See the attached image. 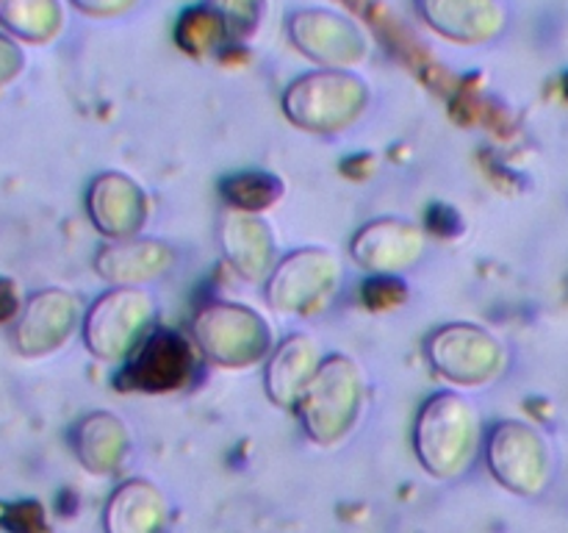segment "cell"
Wrapping results in <instances>:
<instances>
[{
	"mask_svg": "<svg viewBox=\"0 0 568 533\" xmlns=\"http://www.w3.org/2000/svg\"><path fill=\"white\" fill-rule=\"evenodd\" d=\"M369 383L353 355H325L320 372L300 394L294 414L305 436L320 447H338L353 436L364 416Z\"/></svg>",
	"mask_w": 568,
	"mask_h": 533,
	"instance_id": "obj_2",
	"label": "cell"
},
{
	"mask_svg": "<svg viewBox=\"0 0 568 533\" xmlns=\"http://www.w3.org/2000/svg\"><path fill=\"white\" fill-rule=\"evenodd\" d=\"M170 500L148 477H128L111 492L103 509V533H166Z\"/></svg>",
	"mask_w": 568,
	"mask_h": 533,
	"instance_id": "obj_19",
	"label": "cell"
},
{
	"mask_svg": "<svg viewBox=\"0 0 568 533\" xmlns=\"http://www.w3.org/2000/svg\"><path fill=\"white\" fill-rule=\"evenodd\" d=\"M433 372L458 389H483L497 383L510 366L503 339L475 322H447L425 339Z\"/></svg>",
	"mask_w": 568,
	"mask_h": 533,
	"instance_id": "obj_6",
	"label": "cell"
},
{
	"mask_svg": "<svg viewBox=\"0 0 568 533\" xmlns=\"http://www.w3.org/2000/svg\"><path fill=\"white\" fill-rule=\"evenodd\" d=\"M178 264V250L164 239L133 237L105 242L94 253V272L109 286H148L170 275Z\"/></svg>",
	"mask_w": 568,
	"mask_h": 533,
	"instance_id": "obj_16",
	"label": "cell"
},
{
	"mask_svg": "<svg viewBox=\"0 0 568 533\" xmlns=\"http://www.w3.org/2000/svg\"><path fill=\"white\" fill-rule=\"evenodd\" d=\"M422 22L455 44H491L508 31L503 0H416Z\"/></svg>",
	"mask_w": 568,
	"mask_h": 533,
	"instance_id": "obj_15",
	"label": "cell"
},
{
	"mask_svg": "<svg viewBox=\"0 0 568 533\" xmlns=\"http://www.w3.org/2000/svg\"><path fill=\"white\" fill-rule=\"evenodd\" d=\"M286 33L294 48L325 70H353L369 56V37L353 17L342 11L305 6L286 20Z\"/></svg>",
	"mask_w": 568,
	"mask_h": 533,
	"instance_id": "obj_9",
	"label": "cell"
},
{
	"mask_svg": "<svg viewBox=\"0 0 568 533\" xmlns=\"http://www.w3.org/2000/svg\"><path fill=\"white\" fill-rule=\"evenodd\" d=\"M200 364L203 355L192 336L155 328L148 342L133 353V359L122 364L120 386L148 394L181 392L194 383Z\"/></svg>",
	"mask_w": 568,
	"mask_h": 533,
	"instance_id": "obj_11",
	"label": "cell"
},
{
	"mask_svg": "<svg viewBox=\"0 0 568 533\" xmlns=\"http://www.w3.org/2000/svg\"><path fill=\"white\" fill-rule=\"evenodd\" d=\"M131 431L111 411H89L70 428V447L78 464L98 477L116 475L131 455Z\"/></svg>",
	"mask_w": 568,
	"mask_h": 533,
	"instance_id": "obj_17",
	"label": "cell"
},
{
	"mask_svg": "<svg viewBox=\"0 0 568 533\" xmlns=\"http://www.w3.org/2000/svg\"><path fill=\"white\" fill-rule=\"evenodd\" d=\"M61 0H0V31L22 44H48L64 31Z\"/></svg>",
	"mask_w": 568,
	"mask_h": 533,
	"instance_id": "obj_20",
	"label": "cell"
},
{
	"mask_svg": "<svg viewBox=\"0 0 568 533\" xmlns=\"http://www.w3.org/2000/svg\"><path fill=\"white\" fill-rule=\"evenodd\" d=\"M486 425L475 400L442 389L422 403L414 422V453L436 481H455L475 466L486 447Z\"/></svg>",
	"mask_w": 568,
	"mask_h": 533,
	"instance_id": "obj_1",
	"label": "cell"
},
{
	"mask_svg": "<svg viewBox=\"0 0 568 533\" xmlns=\"http://www.w3.org/2000/svg\"><path fill=\"white\" fill-rule=\"evenodd\" d=\"M322 361H325L322 344L311 333H292L277 342L264 366V386L272 403L281 409H294L300 394L320 372Z\"/></svg>",
	"mask_w": 568,
	"mask_h": 533,
	"instance_id": "obj_18",
	"label": "cell"
},
{
	"mask_svg": "<svg viewBox=\"0 0 568 533\" xmlns=\"http://www.w3.org/2000/svg\"><path fill=\"white\" fill-rule=\"evenodd\" d=\"M283 192L286 189H283L281 178L272 172H239L220 183V194L225 198L227 209L250 211V214L272 209L283 198Z\"/></svg>",
	"mask_w": 568,
	"mask_h": 533,
	"instance_id": "obj_22",
	"label": "cell"
},
{
	"mask_svg": "<svg viewBox=\"0 0 568 533\" xmlns=\"http://www.w3.org/2000/svg\"><path fill=\"white\" fill-rule=\"evenodd\" d=\"M483 455L494 481L519 497H541L555 477V455L547 436L525 420L494 422Z\"/></svg>",
	"mask_w": 568,
	"mask_h": 533,
	"instance_id": "obj_8",
	"label": "cell"
},
{
	"mask_svg": "<svg viewBox=\"0 0 568 533\" xmlns=\"http://www.w3.org/2000/svg\"><path fill=\"white\" fill-rule=\"evenodd\" d=\"M22 70H26V50L20 48L14 37L0 31V89L17 81Z\"/></svg>",
	"mask_w": 568,
	"mask_h": 533,
	"instance_id": "obj_26",
	"label": "cell"
},
{
	"mask_svg": "<svg viewBox=\"0 0 568 533\" xmlns=\"http://www.w3.org/2000/svg\"><path fill=\"white\" fill-rule=\"evenodd\" d=\"M225 20L233 42H247L266 17V0H203Z\"/></svg>",
	"mask_w": 568,
	"mask_h": 533,
	"instance_id": "obj_23",
	"label": "cell"
},
{
	"mask_svg": "<svg viewBox=\"0 0 568 533\" xmlns=\"http://www.w3.org/2000/svg\"><path fill=\"white\" fill-rule=\"evenodd\" d=\"M83 314L87 309L81 305V298L70 289H39L22 303L11 328V344L22 359H44L59 353L81 331Z\"/></svg>",
	"mask_w": 568,
	"mask_h": 533,
	"instance_id": "obj_10",
	"label": "cell"
},
{
	"mask_svg": "<svg viewBox=\"0 0 568 533\" xmlns=\"http://www.w3.org/2000/svg\"><path fill=\"white\" fill-rule=\"evenodd\" d=\"M408 298V286L399 275H375L364 286V303L372 311H388L397 309Z\"/></svg>",
	"mask_w": 568,
	"mask_h": 533,
	"instance_id": "obj_24",
	"label": "cell"
},
{
	"mask_svg": "<svg viewBox=\"0 0 568 533\" xmlns=\"http://www.w3.org/2000/svg\"><path fill=\"white\" fill-rule=\"evenodd\" d=\"M427 253V233L403 217L369 220L349 239V255L372 275H403Z\"/></svg>",
	"mask_w": 568,
	"mask_h": 533,
	"instance_id": "obj_12",
	"label": "cell"
},
{
	"mask_svg": "<svg viewBox=\"0 0 568 533\" xmlns=\"http://www.w3.org/2000/svg\"><path fill=\"white\" fill-rule=\"evenodd\" d=\"M22 303H26V300H20L17 283L11 281V278H0V325L9 320H17Z\"/></svg>",
	"mask_w": 568,
	"mask_h": 533,
	"instance_id": "obj_28",
	"label": "cell"
},
{
	"mask_svg": "<svg viewBox=\"0 0 568 533\" xmlns=\"http://www.w3.org/2000/svg\"><path fill=\"white\" fill-rule=\"evenodd\" d=\"M372 103V89L355 70H311L283 92V114L300 131L338 137L349 131Z\"/></svg>",
	"mask_w": 568,
	"mask_h": 533,
	"instance_id": "obj_3",
	"label": "cell"
},
{
	"mask_svg": "<svg viewBox=\"0 0 568 533\" xmlns=\"http://www.w3.org/2000/svg\"><path fill=\"white\" fill-rule=\"evenodd\" d=\"M159 328V303L144 286H111L89 303L81 339L105 364H128Z\"/></svg>",
	"mask_w": 568,
	"mask_h": 533,
	"instance_id": "obj_4",
	"label": "cell"
},
{
	"mask_svg": "<svg viewBox=\"0 0 568 533\" xmlns=\"http://www.w3.org/2000/svg\"><path fill=\"white\" fill-rule=\"evenodd\" d=\"M72 9L81 14L94 17V20H111V17H122L131 9H136L139 0H70Z\"/></svg>",
	"mask_w": 568,
	"mask_h": 533,
	"instance_id": "obj_27",
	"label": "cell"
},
{
	"mask_svg": "<svg viewBox=\"0 0 568 533\" xmlns=\"http://www.w3.org/2000/svg\"><path fill=\"white\" fill-rule=\"evenodd\" d=\"M192 339L205 361L225 370L258 366L275 350V336L266 316L233 300L205 303L192 320Z\"/></svg>",
	"mask_w": 568,
	"mask_h": 533,
	"instance_id": "obj_5",
	"label": "cell"
},
{
	"mask_svg": "<svg viewBox=\"0 0 568 533\" xmlns=\"http://www.w3.org/2000/svg\"><path fill=\"white\" fill-rule=\"evenodd\" d=\"M216 242H220L222 259L250 283L270 281L272 270L281 261L272 225L261 214H250V211L225 205L216 225Z\"/></svg>",
	"mask_w": 568,
	"mask_h": 533,
	"instance_id": "obj_14",
	"label": "cell"
},
{
	"mask_svg": "<svg viewBox=\"0 0 568 533\" xmlns=\"http://www.w3.org/2000/svg\"><path fill=\"white\" fill-rule=\"evenodd\" d=\"M175 42L189 56H211L220 53L225 44L233 42L231 31H227L225 20L216 14L211 6L197 3L181 11L175 22Z\"/></svg>",
	"mask_w": 568,
	"mask_h": 533,
	"instance_id": "obj_21",
	"label": "cell"
},
{
	"mask_svg": "<svg viewBox=\"0 0 568 533\" xmlns=\"http://www.w3.org/2000/svg\"><path fill=\"white\" fill-rule=\"evenodd\" d=\"M87 214L105 242L142 237L150 217V198L125 172H100L87 189Z\"/></svg>",
	"mask_w": 568,
	"mask_h": 533,
	"instance_id": "obj_13",
	"label": "cell"
},
{
	"mask_svg": "<svg viewBox=\"0 0 568 533\" xmlns=\"http://www.w3.org/2000/svg\"><path fill=\"white\" fill-rule=\"evenodd\" d=\"M0 525L9 533H50L48 516H44V509L37 500H22V503L6 505Z\"/></svg>",
	"mask_w": 568,
	"mask_h": 533,
	"instance_id": "obj_25",
	"label": "cell"
},
{
	"mask_svg": "<svg viewBox=\"0 0 568 533\" xmlns=\"http://www.w3.org/2000/svg\"><path fill=\"white\" fill-rule=\"evenodd\" d=\"M344 264L327 248H297L283 255L264 283L266 305L283 316H316L336 300Z\"/></svg>",
	"mask_w": 568,
	"mask_h": 533,
	"instance_id": "obj_7",
	"label": "cell"
}]
</instances>
